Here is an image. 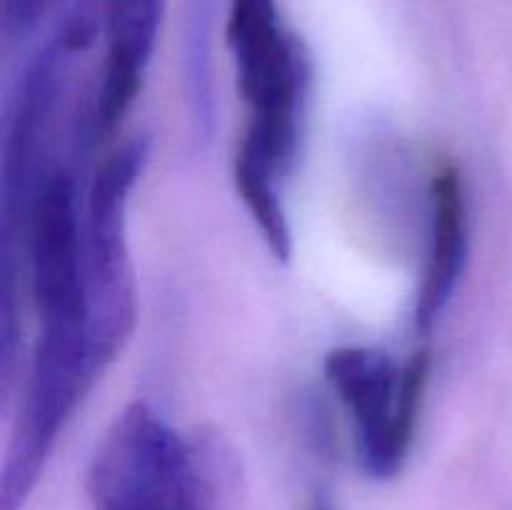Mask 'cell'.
<instances>
[{
  "label": "cell",
  "mask_w": 512,
  "mask_h": 510,
  "mask_svg": "<svg viewBox=\"0 0 512 510\" xmlns=\"http://www.w3.org/2000/svg\"><path fill=\"white\" fill-rule=\"evenodd\" d=\"M470 218L463 175L455 165H443L430 185V238L423 280L415 298V328L433 330L443 318L468 263Z\"/></svg>",
  "instance_id": "6"
},
{
  "label": "cell",
  "mask_w": 512,
  "mask_h": 510,
  "mask_svg": "<svg viewBox=\"0 0 512 510\" xmlns=\"http://www.w3.org/2000/svg\"><path fill=\"white\" fill-rule=\"evenodd\" d=\"M313 510H333V508H330V505H325V503H315Z\"/></svg>",
  "instance_id": "8"
},
{
  "label": "cell",
  "mask_w": 512,
  "mask_h": 510,
  "mask_svg": "<svg viewBox=\"0 0 512 510\" xmlns=\"http://www.w3.org/2000/svg\"><path fill=\"white\" fill-rule=\"evenodd\" d=\"M210 28H213V0H190L188 28H185V75H188L195 120L203 133H210L213 125Z\"/></svg>",
  "instance_id": "7"
},
{
  "label": "cell",
  "mask_w": 512,
  "mask_h": 510,
  "mask_svg": "<svg viewBox=\"0 0 512 510\" xmlns=\"http://www.w3.org/2000/svg\"><path fill=\"white\" fill-rule=\"evenodd\" d=\"M165 0H118L108 20L100 83L90 110V138L100 140L118 128L143 88Z\"/></svg>",
  "instance_id": "5"
},
{
  "label": "cell",
  "mask_w": 512,
  "mask_h": 510,
  "mask_svg": "<svg viewBox=\"0 0 512 510\" xmlns=\"http://www.w3.org/2000/svg\"><path fill=\"white\" fill-rule=\"evenodd\" d=\"M148 140L110 153L83 203L85 283L90 330L105 365L123 350L135 325V278L128 245V205L148 163Z\"/></svg>",
  "instance_id": "4"
},
{
  "label": "cell",
  "mask_w": 512,
  "mask_h": 510,
  "mask_svg": "<svg viewBox=\"0 0 512 510\" xmlns=\"http://www.w3.org/2000/svg\"><path fill=\"white\" fill-rule=\"evenodd\" d=\"M430 375V355L415 353L405 365L368 345H345L325 358V378L353 420L360 468L373 480H393L403 470L418 428Z\"/></svg>",
  "instance_id": "3"
},
{
  "label": "cell",
  "mask_w": 512,
  "mask_h": 510,
  "mask_svg": "<svg viewBox=\"0 0 512 510\" xmlns=\"http://www.w3.org/2000/svg\"><path fill=\"white\" fill-rule=\"evenodd\" d=\"M225 38L248 105V128L233 168L283 180L303 138L313 75L308 53L283 28L275 0H228Z\"/></svg>",
  "instance_id": "1"
},
{
  "label": "cell",
  "mask_w": 512,
  "mask_h": 510,
  "mask_svg": "<svg viewBox=\"0 0 512 510\" xmlns=\"http://www.w3.org/2000/svg\"><path fill=\"white\" fill-rule=\"evenodd\" d=\"M85 488L93 510H218L198 445L143 400L128 405L103 435Z\"/></svg>",
  "instance_id": "2"
}]
</instances>
